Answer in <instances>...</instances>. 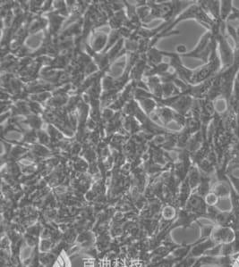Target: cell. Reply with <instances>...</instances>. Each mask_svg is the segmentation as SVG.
I'll return each mask as SVG.
<instances>
[{
	"label": "cell",
	"mask_w": 239,
	"mask_h": 267,
	"mask_svg": "<svg viewBox=\"0 0 239 267\" xmlns=\"http://www.w3.org/2000/svg\"><path fill=\"white\" fill-rule=\"evenodd\" d=\"M211 191L214 192L219 198H228L230 196V185L228 179L227 178L226 182L218 181L211 188Z\"/></svg>",
	"instance_id": "12"
},
{
	"label": "cell",
	"mask_w": 239,
	"mask_h": 267,
	"mask_svg": "<svg viewBox=\"0 0 239 267\" xmlns=\"http://www.w3.org/2000/svg\"><path fill=\"white\" fill-rule=\"evenodd\" d=\"M164 56V51L156 49L155 47L151 49L145 54L146 61L149 67H154L156 65H160L163 62V57Z\"/></svg>",
	"instance_id": "10"
},
{
	"label": "cell",
	"mask_w": 239,
	"mask_h": 267,
	"mask_svg": "<svg viewBox=\"0 0 239 267\" xmlns=\"http://www.w3.org/2000/svg\"><path fill=\"white\" fill-rule=\"evenodd\" d=\"M65 17H62L59 14L53 11V12L48 14V21H49V30L46 31L52 36H57L59 35L58 32L60 30L61 26L63 25Z\"/></svg>",
	"instance_id": "9"
},
{
	"label": "cell",
	"mask_w": 239,
	"mask_h": 267,
	"mask_svg": "<svg viewBox=\"0 0 239 267\" xmlns=\"http://www.w3.org/2000/svg\"><path fill=\"white\" fill-rule=\"evenodd\" d=\"M227 179L229 180V182L232 184V186L235 189V191L237 192V194L239 195V177L233 175L230 173H227Z\"/></svg>",
	"instance_id": "19"
},
{
	"label": "cell",
	"mask_w": 239,
	"mask_h": 267,
	"mask_svg": "<svg viewBox=\"0 0 239 267\" xmlns=\"http://www.w3.org/2000/svg\"><path fill=\"white\" fill-rule=\"evenodd\" d=\"M48 26H49L48 18H43L41 16H38L30 21L27 25L29 34H34L41 30H45Z\"/></svg>",
	"instance_id": "11"
},
{
	"label": "cell",
	"mask_w": 239,
	"mask_h": 267,
	"mask_svg": "<svg viewBox=\"0 0 239 267\" xmlns=\"http://www.w3.org/2000/svg\"><path fill=\"white\" fill-rule=\"evenodd\" d=\"M201 227V238L202 239H210L212 234V231L214 230L215 225H205V224H201L198 221L196 222Z\"/></svg>",
	"instance_id": "17"
},
{
	"label": "cell",
	"mask_w": 239,
	"mask_h": 267,
	"mask_svg": "<svg viewBox=\"0 0 239 267\" xmlns=\"http://www.w3.org/2000/svg\"><path fill=\"white\" fill-rule=\"evenodd\" d=\"M199 217L197 215L191 213L185 208L179 209L178 217L175 220L174 223L171 225V231L173 229H176L178 227H183V228H188L192 225V223H196L198 221Z\"/></svg>",
	"instance_id": "6"
},
{
	"label": "cell",
	"mask_w": 239,
	"mask_h": 267,
	"mask_svg": "<svg viewBox=\"0 0 239 267\" xmlns=\"http://www.w3.org/2000/svg\"><path fill=\"white\" fill-rule=\"evenodd\" d=\"M185 209L197 215L199 218H205L208 209V205L203 197L199 196L193 191L190 198L187 200Z\"/></svg>",
	"instance_id": "4"
},
{
	"label": "cell",
	"mask_w": 239,
	"mask_h": 267,
	"mask_svg": "<svg viewBox=\"0 0 239 267\" xmlns=\"http://www.w3.org/2000/svg\"><path fill=\"white\" fill-rule=\"evenodd\" d=\"M217 49H218V44L214 35L210 31H207L206 33L201 37L195 49L180 57L195 58L203 61V64H207L210 60L211 54Z\"/></svg>",
	"instance_id": "2"
},
{
	"label": "cell",
	"mask_w": 239,
	"mask_h": 267,
	"mask_svg": "<svg viewBox=\"0 0 239 267\" xmlns=\"http://www.w3.org/2000/svg\"><path fill=\"white\" fill-rule=\"evenodd\" d=\"M152 96V95H151ZM154 99L158 102V105H163L174 110L177 113L187 116L190 113L195 99L188 95H177L171 97H156Z\"/></svg>",
	"instance_id": "3"
},
{
	"label": "cell",
	"mask_w": 239,
	"mask_h": 267,
	"mask_svg": "<svg viewBox=\"0 0 239 267\" xmlns=\"http://www.w3.org/2000/svg\"><path fill=\"white\" fill-rule=\"evenodd\" d=\"M53 267H70V261L65 252H60L57 255Z\"/></svg>",
	"instance_id": "16"
},
{
	"label": "cell",
	"mask_w": 239,
	"mask_h": 267,
	"mask_svg": "<svg viewBox=\"0 0 239 267\" xmlns=\"http://www.w3.org/2000/svg\"><path fill=\"white\" fill-rule=\"evenodd\" d=\"M201 178H202L201 171L199 170L197 166L193 165L187 177V182H189V185L193 191L198 187L199 183L201 182Z\"/></svg>",
	"instance_id": "14"
},
{
	"label": "cell",
	"mask_w": 239,
	"mask_h": 267,
	"mask_svg": "<svg viewBox=\"0 0 239 267\" xmlns=\"http://www.w3.org/2000/svg\"><path fill=\"white\" fill-rule=\"evenodd\" d=\"M229 165H239V160H237V161H233Z\"/></svg>",
	"instance_id": "22"
},
{
	"label": "cell",
	"mask_w": 239,
	"mask_h": 267,
	"mask_svg": "<svg viewBox=\"0 0 239 267\" xmlns=\"http://www.w3.org/2000/svg\"><path fill=\"white\" fill-rule=\"evenodd\" d=\"M150 9V18L151 21L155 19H163L164 23L174 22L175 19L182 13L185 2L181 1H168V2H158V1H146Z\"/></svg>",
	"instance_id": "1"
},
{
	"label": "cell",
	"mask_w": 239,
	"mask_h": 267,
	"mask_svg": "<svg viewBox=\"0 0 239 267\" xmlns=\"http://www.w3.org/2000/svg\"><path fill=\"white\" fill-rule=\"evenodd\" d=\"M234 215L230 211H220L215 220L217 226L231 227L234 223Z\"/></svg>",
	"instance_id": "13"
},
{
	"label": "cell",
	"mask_w": 239,
	"mask_h": 267,
	"mask_svg": "<svg viewBox=\"0 0 239 267\" xmlns=\"http://www.w3.org/2000/svg\"><path fill=\"white\" fill-rule=\"evenodd\" d=\"M109 42V35L103 32L94 33L91 41V48L94 52L102 53L105 50Z\"/></svg>",
	"instance_id": "8"
},
{
	"label": "cell",
	"mask_w": 239,
	"mask_h": 267,
	"mask_svg": "<svg viewBox=\"0 0 239 267\" xmlns=\"http://www.w3.org/2000/svg\"><path fill=\"white\" fill-rule=\"evenodd\" d=\"M197 3L216 23L222 21L220 18V1H197Z\"/></svg>",
	"instance_id": "7"
},
{
	"label": "cell",
	"mask_w": 239,
	"mask_h": 267,
	"mask_svg": "<svg viewBox=\"0 0 239 267\" xmlns=\"http://www.w3.org/2000/svg\"><path fill=\"white\" fill-rule=\"evenodd\" d=\"M176 53L179 54L180 56L185 55L186 53H187V47L185 45H179L177 48H176Z\"/></svg>",
	"instance_id": "21"
},
{
	"label": "cell",
	"mask_w": 239,
	"mask_h": 267,
	"mask_svg": "<svg viewBox=\"0 0 239 267\" xmlns=\"http://www.w3.org/2000/svg\"><path fill=\"white\" fill-rule=\"evenodd\" d=\"M205 199V202H206L208 206L210 207H213V206H216L218 204V201H219V198H218V196L215 194L214 192L211 191L209 194L207 195L206 197L204 198Z\"/></svg>",
	"instance_id": "18"
},
{
	"label": "cell",
	"mask_w": 239,
	"mask_h": 267,
	"mask_svg": "<svg viewBox=\"0 0 239 267\" xmlns=\"http://www.w3.org/2000/svg\"><path fill=\"white\" fill-rule=\"evenodd\" d=\"M235 231L231 227L215 226L211 238L219 245L232 242L235 239Z\"/></svg>",
	"instance_id": "5"
},
{
	"label": "cell",
	"mask_w": 239,
	"mask_h": 267,
	"mask_svg": "<svg viewBox=\"0 0 239 267\" xmlns=\"http://www.w3.org/2000/svg\"><path fill=\"white\" fill-rule=\"evenodd\" d=\"M233 9V1H220V18L223 22L227 23Z\"/></svg>",
	"instance_id": "15"
},
{
	"label": "cell",
	"mask_w": 239,
	"mask_h": 267,
	"mask_svg": "<svg viewBox=\"0 0 239 267\" xmlns=\"http://www.w3.org/2000/svg\"><path fill=\"white\" fill-rule=\"evenodd\" d=\"M235 239L232 241L233 249H234V255L239 254V231H235Z\"/></svg>",
	"instance_id": "20"
}]
</instances>
